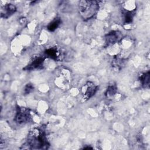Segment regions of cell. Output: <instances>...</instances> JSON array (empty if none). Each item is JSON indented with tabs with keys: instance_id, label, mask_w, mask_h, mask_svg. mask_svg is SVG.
<instances>
[{
	"instance_id": "obj_1",
	"label": "cell",
	"mask_w": 150,
	"mask_h": 150,
	"mask_svg": "<svg viewBox=\"0 0 150 150\" xmlns=\"http://www.w3.org/2000/svg\"><path fill=\"white\" fill-rule=\"evenodd\" d=\"M28 145L33 149H43L47 146L44 132L39 128H34L28 135Z\"/></svg>"
},
{
	"instance_id": "obj_2",
	"label": "cell",
	"mask_w": 150,
	"mask_h": 150,
	"mask_svg": "<svg viewBox=\"0 0 150 150\" xmlns=\"http://www.w3.org/2000/svg\"><path fill=\"white\" fill-rule=\"evenodd\" d=\"M98 5L96 1H82L79 3V10L84 19H88L92 18L98 9Z\"/></svg>"
},
{
	"instance_id": "obj_3",
	"label": "cell",
	"mask_w": 150,
	"mask_h": 150,
	"mask_svg": "<svg viewBox=\"0 0 150 150\" xmlns=\"http://www.w3.org/2000/svg\"><path fill=\"white\" fill-rule=\"evenodd\" d=\"M97 87L92 82H87L82 88V94L84 99H88L96 93Z\"/></svg>"
},
{
	"instance_id": "obj_4",
	"label": "cell",
	"mask_w": 150,
	"mask_h": 150,
	"mask_svg": "<svg viewBox=\"0 0 150 150\" xmlns=\"http://www.w3.org/2000/svg\"><path fill=\"white\" fill-rule=\"evenodd\" d=\"M30 118V113L28 109L22 107L19 108L16 115V121L19 124H24Z\"/></svg>"
},
{
	"instance_id": "obj_5",
	"label": "cell",
	"mask_w": 150,
	"mask_h": 150,
	"mask_svg": "<svg viewBox=\"0 0 150 150\" xmlns=\"http://www.w3.org/2000/svg\"><path fill=\"white\" fill-rule=\"evenodd\" d=\"M121 37V34L118 31H112L107 34L105 37V43L110 45L118 41Z\"/></svg>"
},
{
	"instance_id": "obj_6",
	"label": "cell",
	"mask_w": 150,
	"mask_h": 150,
	"mask_svg": "<svg viewBox=\"0 0 150 150\" xmlns=\"http://www.w3.org/2000/svg\"><path fill=\"white\" fill-rule=\"evenodd\" d=\"M16 10V8L15 5L12 4H7L6 5L1 12V16L5 18H8L12 15Z\"/></svg>"
},
{
	"instance_id": "obj_7",
	"label": "cell",
	"mask_w": 150,
	"mask_h": 150,
	"mask_svg": "<svg viewBox=\"0 0 150 150\" xmlns=\"http://www.w3.org/2000/svg\"><path fill=\"white\" fill-rule=\"evenodd\" d=\"M44 62V59L43 57H38L35 59L28 67V69L29 70H33L38 69L41 67L43 66V63Z\"/></svg>"
},
{
	"instance_id": "obj_8",
	"label": "cell",
	"mask_w": 150,
	"mask_h": 150,
	"mask_svg": "<svg viewBox=\"0 0 150 150\" xmlns=\"http://www.w3.org/2000/svg\"><path fill=\"white\" fill-rule=\"evenodd\" d=\"M60 23H61V21H60V18H56L49 24V25L47 26V29L49 31L53 32L58 28V26H59Z\"/></svg>"
},
{
	"instance_id": "obj_9",
	"label": "cell",
	"mask_w": 150,
	"mask_h": 150,
	"mask_svg": "<svg viewBox=\"0 0 150 150\" xmlns=\"http://www.w3.org/2000/svg\"><path fill=\"white\" fill-rule=\"evenodd\" d=\"M149 71L145 73L141 76L140 81L142 83V85L144 87H147L149 84Z\"/></svg>"
},
{
	"instance_id": "obj_10",
	"label": "cell",
	"mask_w": 150,
	"mask_h": 150,
	"mask_svg": "<svg viewBox=\"0 0 150 150\" xmlns=\"http://www.w3.org/2000/svg\"><path fill=\"white\" fill-rule=\"evenodd\" d=\"M46 53L49 57L53 59L56 60L59 57V52L56 49H54V48H50L49 49H47L46 51Z\"/></svg>"
},
{
	"instance_id": "obj_11",
	"label": "cell",
	"mask_w": 150,
	"mask_h": 150,
	"mask_svg": "<svg viewBox=\"0 0 150 150\" xmlns=\"http://www.w3.org/2000/svg\"><path fill=\"white\" fill-rule=\"evenodd\" d=\"M117 91V88L115 85H110L108 86L107 92H106V95L107 97H111L113 96Z\"/></svg>"
},
{
	"instance_id": "obj_12",
	"label": "cell",
	"mask_w": 150,
	"mask_h": 150,
	"mask_svg": "<svg viewBox=\"0 0 150 150\" xmlns=\"http://www.w3.org/2000/svg\"><path fill=\"white\" fill-rule=\"evenodd\" d=\"M132 14L131 12H127L124 15V21L126 23H129L132 22Z\"/></svg>"
},
{
	"instance_id": "obj_13",
	"label": "cell",
	"mask_w": 150,
	"mask_h": 150,
	"mask_svg": "<svg viewBox=\"0 0 150 150\" xmlns=\"http://www.w3.org/2000/svg\"><path fill=\"white\" fill-rule=\"evenodd\" d=\"M33 90V87L30 84H28L24 89V92L25 94H29L30 92H31Z\"/></svg>"
}]
</instances>
